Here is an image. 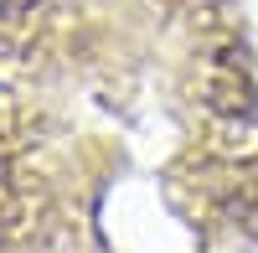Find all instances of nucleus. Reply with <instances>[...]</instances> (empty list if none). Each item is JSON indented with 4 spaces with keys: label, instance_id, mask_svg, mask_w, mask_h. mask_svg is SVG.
<instances>
[{
    "label": "nucleus",
    "instance_id": "f257e3e1",
    "mask_svg": "<svg viewBox=\"0 0 258 253\" xmlns=\"http://www.w3.org/2000/svg\"><path fill=\"white\" fill-rule=\"evenodd\" d=\"M0 253H258L243 0H0Z\"/></svg>",
    "mask_w": 258,
    "mask_h": 253
}]
</instances>
